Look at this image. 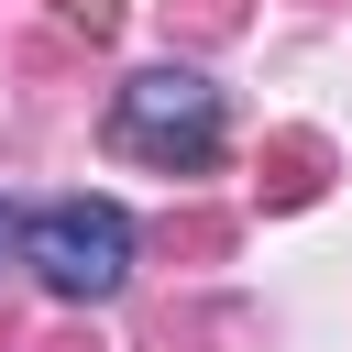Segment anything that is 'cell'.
<instances>
[{
  "label": "cell",
  "mask_w": 352,
  "mask_h": 352,
  "mask_svg": "<svg viewBox=\"0 0 352 352\" xmlns=\"http://www.w3.org/2000/svg\"><path fill=\"white\" fill-rule=\"evenodd\" d=\"M22 264L55 297H121V275H132V209L121 198H55V209L22 220Z\"/></svg>",
  "instance_id": "2"
},
{
  "label": "cell",
  "mask_w": 352,
  "mask_h": 352,
  "mask_svg": "<svg viewBox=\"0 0 352 352\" xmlns=\"http://www.w3.org/2000/svg\"><path fill=\"white\" fill-rule=\"evenodd\" d=\"M0 231H11V209H0Z\"/></svg>",
  "instance_id": "3"
},
{
  "label": "cell",
  "mask_w": 352,
  "mask_h": 352,
  "mask_svg": "<svg viewBox=\"0 0 352 352\" xmlns=\"http://www.w3.org/2000/svg\"><path fill=\"white\" fill-rule=\"evenodd\" d=\"M110 143H121L132 165L198 176V165L220 154V88H209L198 66H154V77H132V88H121V110H110Z\"/></svg>",
  "instance_id": "1"
}]
</instances>
